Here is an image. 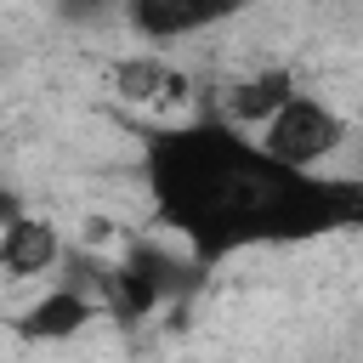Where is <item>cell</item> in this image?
Returning <instances> with one entry per match:
<instances>
[{
  "mask_svg": "<svg viewBox=\"0 0 363 363\" xmlns=\"http://www.w3.org/2000/svg\"><path fill=\"white\" fill-rule=\"evenodd\" d=\"M346 119H340V108L335 102H323V96H295V102H284L261 130H255V142H261V153L267 159H278L284 170H318V164H329L340 147H346Z\"/></svg>",
  "mask_w": 363,
  "mask_h": 363,
  "instance_id": "2",
  "label": "cell"
},
{
  "mask_svg": "<svg viewBox=\"0 0 363 363\" xmlns=\"http://www.w3.org/2000/svg\"><path fill=\"white\" fill-rule=\"evenodd\" d=\"M17 210H23V204H17V199H11V193H6V187H0V227H6V221H11V216H17Z\"/></svg>",
  "mask_w": 363,
  "mask_h": 363,
  "instance_id": "9",
  "label": "cell"
},
{
  "mask_svg": "<svg viewBox=\"0 0 363 363\" xmlns=\"http://www.w3.org/2000/svg\"><path fill=\"white\" fill-rule=\"evenodd\" d=\"M68 261V238L51 216H34V210H17L6 227H0V272L6 278H51L62 272Z\"/></svg>",
  "mask_w": 363,
  "mask_h": 363,
  "instance_id": "3",
  "label": "cell"
},
{
  "mask_svg": "<svg viewBox=\"0 0 363 363\" xmlns=\"http://www.w3.org/2000/svg\"><path fill=\"white\" fill-rule=\"evenodd\" d=\"M295 96H301V79H295L289 68H261V74H244V79H233V85L221 91V119L255 136V130H261L284 102H295Z\"/></svg>",
  "mask_w": 363,
  "mask_h": 363,
  "instance_id": "6",
  "label": "cell"
},
{
  "mask_svg": "<svg viewBox=\"0 0 363 363\" xmlns=\"http://www.w3.org/2000/svg\"><path fill=\"white\" fill-rule=\"evenodd\" d=\"M142 176L153 216L199 267L250 244H295L329 227H363V182L284 170L221 113L147 130Z\"/></svg>",
  "mask_w": 363,
  "mask_h": 363,
  "instance_id": "1",
  "label": "cell"
},
{
  "mask_svg": "<svg viewBox=\"0 0 363 363\" xmlns=\"http://www.w3.org/2000/svg\"><path fill=\"white\" fill-rule=\"evenodd\" d=\"M91 318H96V301H91L85 289L51 284L40 301L23 306V318H17L11 329H17L23 340H34V346H57V340H74L79 329H91Z\"/></svg>",
  "mask_w": 363,
  "mask_h": 363,
  "instance_id": "5",
  "label": "cell"
},
{
  "mask_svg": "<svg viewBox=\"0 0 363 363\" xmlns=\"http://www.w3.org/2000/svg\"><path fill=\"white\" fill-rule=\"evenodd\" d=\"M108 6H113V0H57L62 17H96V11H108ZM119 6H125V0H119Z\"/></svg>",
  "mask_w": 363,
  "mask_h": 363,
  "instance_id": "8",
  "label": "cell"
},
{
  "mask_svg": "<svg viewBox=\"0 0 363 363\" xmlns=\"http://www.w3.org/2000/svg\"><path fill=\"white\" fill-rule=\"evenodd\" d=\"M108 79H113V91H119L130 108H176V102H187V74L170 68L164 57H153V51L119 57Z\"/></svg>",
  "mask_w": 363,
  "mask_h": 363,
  "instance_id": "7",
  "label": "cell"
},
{
  "mask_svg": "<svg viewBox=\"0 0 363 363\" xmlns=\"http://www.w3.org/2000/svg\"><path fill=\"white\" fill-rule=\"evenodd\" d=\"M238 6L244 0H125L119 11L130 23V34L164 45V40H193V34L221 28L227 17H238Z\"/></svg>",
  "mask_w": 363,
  "mask_h": 363,
  "instance_id": "4",
  "label": "cell"
}]
</instances>
